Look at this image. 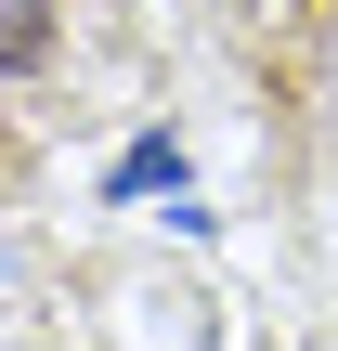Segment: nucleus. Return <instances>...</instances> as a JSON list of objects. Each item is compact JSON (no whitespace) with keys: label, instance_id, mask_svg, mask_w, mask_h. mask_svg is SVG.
<instances>
[{"label":"nucleus","instance_id":"7ed1b4c3","mask_svg":"<svg viewBox=\"0 0 338 351\" xmlns=\"http://www.w3.org/2000/svg\"><path fill=\"white\" fill-rule=\"evenodd\" d=\"M274 13H287V0H274Z\"/></svg>","mask_w":338,"mask_h":351},{"label":"nucleus","instance_id":"f257e3e1","mask_svg":"<svg viewBox=\"0 0 338 351\" xmlns=\"http://www.w3.org/2000/svg\"><path fill=\"white\" fill-rule=\"evenodd\" d=\"M0 65H52V0H0Z\"/></svg>","mask_w":338,"mask_h":351},{"label":"nucleus","instance_id":"f03ea898","mask_svg":"<svg viewBox=\"0 0 338 351\" xmlns=\"http://www.w3.org/2000/svg\"><path fill=\"white\" fill-rule=\"evenodd\" d=\"M143 182H182V156H169V143H130V156H117V195H143Z\"/></svg>","mask_w":338,"mask_h":351}]
</instances>
